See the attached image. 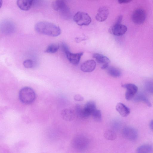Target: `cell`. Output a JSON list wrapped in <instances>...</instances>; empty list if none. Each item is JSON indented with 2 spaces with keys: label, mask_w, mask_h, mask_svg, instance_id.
Instances as JSON below:
<instances>
[{
  "label": "cell",
  "mask_w": 153,
  "mask_h": 153,
  "mask_svg": "<svg viewBox=\"0 0 153 153\" xmlns=\"http://www.w3.org/2000/svg\"><path fill=\"white\" fill-rule=\"evenodd\" d=\"M72 144L74 147L76 149L83 150L88 146V141L87 138L84 136H77L74 139Z\"/></svg>",
  "instance_id": "ba28073f"
},
{
  "label": "cell",
  "mask_w": 153,
  "mask_h": 153,
  "mask_svg": "<svg viewBox=\"0 0 153 153\" xmlns=\"http://www.w3.org/2000/svg\"><path fill=\"white\" fill-rule=\"evenodd\" d=\"M74 99L76 101H83L84 98L80 95L79 94H76L74 96Z\"/></svg>",
  "instance_id": "4316f807"
},
{
  "label": "cell",
  "mask_w": 153,
  "mask_h": 153,
  "mask_svg": "<svg viewBox=\"0 0 153 153\" xmlns=\"http://www.w3.org/2000/svg\"><path fill=\"white\" fill-rule=\"evenodd\" d=\"M84 108L90 112L91 114L92 112L97 109L96 103L93 101H90L87 102Z\"/></svg>",
  "instance_id": "7402d4cb"
},
{
  "label": "cell",
  "mask_w": 153,
  "mask_h": 153,
  "mask_svg": "<svg viewBox=\"0 0 153 153\" xmlns=\"http://www.w3.org/2000/svg\"><path fill=\"white\" fill-rule=\"evenodd\" d=\"M122 19V16H119L117 20L115 23L116 24H121Z\"/></svg>",
  "instance_id": "f546056e"
},
{
  "label": "cell",
  "mask_w": 153,
  "mask_h": 153,
  "mask_svg": "<svg viewBox=\"0 0 153 153\" xmlns=\"http://www.w3.org/2000/svg\"><path fill=\"white\" fill-rule=\"evenodd\" d=\"M59 48L58 45L52 43L50 45L46 48L45 52L48 53H54L56 52Z\"/></svg>",
  "instance_id": "603a6c76"
},
{
  "label": "cell",
  "mask_w": 153,
  "mask_h": 153,
  "mask_svg": "<svg viewBox=\"0 0 153 153\" xmlns=\"http://www.w3.org/2000/svg\"><path fill=\"white\" fill-rule=\"evenodd\" d=\"M24 66L26 68H32L33 66V61L30 59H27L24 61L23 62Z\"/></svg>",
  "instance_id": "484cf974"
},
{
  "label": "cell",
  "mask_w": 153,
  "mask_h": 153,
  "mask_svg": "<svg viewBox=\"0 0 153 153\" xmlns=\"http://www.w3.org/2000/svg\"><path fill=\"white\" fill-rule=\"evenodd\" d=\"M145 87L146 90L148 91L153 94V84L152 82H146Z\"/></svg>",
  "instance_id": "d4e9b609"
},
{
  "label": "cell",
  "mask_w": 153,
  "mask_h": 153,
  "mask_svg": "<svg viewBox=\"0 0 153 153\" xmlns=\"http://www.w3.org/2000/svg\"><path fill=\"white\" fill-rule=\"evenodd\" d=\"M93 57L99 63L102 64H109L110 61L108 58L101 54L95 53L93 54Z\"/></svg>",
  "instance_id": "e0dca14e"
},
{
  "label": "cell",
  "mask_w": 153,
  "mask_h": 153,
  "mask_svg": "<svg viewBox=\"0 0 153 153\" xmlns=\"http://www.w3.org/2000/svg\"><path fill=\"white\" fill-rule=\"evenodd\" d=\"M104 138L108 140H115L117 137L116 133L113 131L110 130H107L104 133Z\"/></svg>",
  "instance_id": "44dd1931"
},
{
  "label": "cell",
  "mask_w": 153,
  "mask_h": 153,
  "mask_svg": "<svg viewBox=\"0 0 153 153\" xmlns=\"http://www.w3.org/2000/svg\"><path fill=\"white\" fill-rule=\"evenodd\" d=\"M131 18L133 22L134 23L137 25L142 24L146 19V13L142 9H137L133 13Z\"/></svg>",
  "instance_id": "5b68a950"
},
{
  "label": "cell",
  "mask_w": 153,
  "mask_h": 153,
  "mask_svg": "<svg viewBox=\"0 0 153 153\" xmlns=\"http://www.w3.org/2000/svg\"><path fill=\"white\" fill-rule=\"evenodd\" d=\"M73 20L79 26H87L91 22V19L89 15L85 12H78L74 16Z\"/></svg>",
  "instance_id": "3957f363"
},
{
  "label": "cell",
  "mask_w": 153,
  "mask_h": 153,
  "mask_svg": "<svg viewBox=\"0 0 153 153\" xmlns=\"http://www.w3.org/2000/svg\"><path fill=\"white\" fill-rule=\"evenodd\" d=\"M35 29L39 33L53 37L59 36L61 32L60 28L56 25L44 21L37 23L35 26Z\"/></svg>",
  "instance_id": "6da1fadb"
},
{
  "label": "cell",
  "mask_w": 153,
  "mask_h": 153,
  "mask_svg": "<svg viewBox=\"0 0 153 153\" xmlns=\"http://www.w3.org/2000/svg\"><path fill=\"white\" fill-rule=\"evenodd\" d=\"M52 7L54 10L59 11L63 16H65L70 13L68 8L63 0H55L52 4Z\"/></svg>",
  "instance_id": "277c9868"
},
{
  "label": "cell",
  "mask_w": 153,
  "mask_h": 153,
  "mask_svg": "<svg viewBox=\"0 0 153 153\" xmlns=\"http://www.w3.org/2000/svg\"><path fill=\"white\" fill-rule=\"evenodd\" d=\"M120 4L127 3L131 1L132 0H117Z\"/></svg>",
  "instance_id": "f1b7e54d"
},
{
  "label": "cell",
  "mask_w": 153,
  "mask_h": 153,
  "mask_svg": "<svg viewBox=\"0 0 153 153\" xmlns=\"http://www.w3.org/2000/svg\"><path fill=\"white\" fill-rule=\"evenodd\" d=\"M15 26L14 24L9 20H5L0 25V30L1 32L5 34L9 35L13 33L15 30Z\"/></svg>",
  "instance_id": "52a82bcc"
},
{
  "label": "cell",
  "mask_w": 153,
  "mask_h": 153,
  "mask_svg": "<svg viewBox=\"0 0 153 153\" xmlns=\"http://www.w3.org/2000/svg\"><path fill=\"white\" fill-rule=\"evenodd\" d=\"M123 134L125 138L131 141L136 140L138 136V132L135 128L131 127H126L123 128Z\"/></svg>",
  "instance_id": "30bf717a"
},
{
  "label": "cell",
  "mask_w": 153,
  "mask_h": 153,
  "mask_svg": "<svg viewBox=\"0 0 153 153\" xmlns=\"http://www.w3.org/2000/svg\"><path fill=\"white\" fill-rule=\"evenodd\" d=\"M61 47L62 50L64 52L69 50L68 45L64 43H63L62 44Z\"/></svg>",
  "instance_id": "83f0119b"
},
{
  "label": "cell",
  "mask_w": 153,
  "mask_h": 153,
  "mask_svg": "<svg viewBox=\"0 0 153 153\" xmlns=\"http://www.w3.org/2000/svg\"><path fill=\"white\" fill-rule=\"evenodd\" d=\"M106 69L108 73L113 77H118L121 75L120 71L115 67L109 66Z\"/></svg>",
  "instance_id": "ffe728a7"
},
{
  "label": "cell",
  "mask_w": 153,
  "mask_h": 153,
  "mask_svg": "<svg viewBox=\"0 0 153 153\" xmlns=\"http://www.w3.org/2000/svg\"><path fill=\"white\" fill-rule=\"evenodd\" d=\"M149 127L150 128L153 130V120H152L150 123Z\"/></svg>",
  "instance_id": "4dcf8cb0"
},
{
  "label": "cell",
  "mask_w": 153,
  "mask_h": 153,
  "mask_svg": "<svg viewBox=\"0 0 153 153\" xmlns=\"http://www.w3.org/2000/svg\"><path fill=\"white\" fill-rule=\"evenodd\" d=\"M93 119L97 122H100L102 119V114L100 110L96 109L92 113Z\"/></svg>",
  "instance_id": "cb8c5ba5"
},
{
  "label": "cell",
  "mask_w": 153,
  "mask_h": 153,
  "mask_svg": "<svg viewBox=\"0 0 153 153\" xmlns=\"http://www.w3.org/2000/svg\"><path fill=\"white\" fill-rule=\"evenodd\" d=\"M127 27L121 24L115 23L109 29V33L115 36H120L124 34L127 31Z\"/></svg>",
  "instance_id": "9c48e42d"
},
{
  "label": "cell",
  "mask_w": 153,
  "mask_h": 153,
  "mask_svg": "<svg viewBox=\"0 0 153 153\" xmlns=\"http://www.w3.org/2000/svg\"><path fill=\"white\" fill-rule=\"evenodd\" d=\"M109 13L108 9L107 7H100L96 15V19L99 22H103L107 18Z\"/></svg>",
  "instance_id": "4fadbf2b"
},
{
  "label": "cell",
  "mask_w": 153,
  "mask_h": 153,
  "mask_svg": "<svg viewBox=\"0 0 153 153\" xmlns=\"http://www.w3.org/2000/svg\"><path fill=\"white\" fill-rule=\"evenodd\" d=\"M96 65V62L94 60H88L82 63L80 66L81 71L85 72H91L95 69Z\"/></svg>",
  "instance_id": "7c38bea8"
},
{
  "label": "cell",
  "mask_w": 153,
  "mask_h": 153,
  "mask_svg": "<svg viewBox=\"0 0 153 153\" xmlns=\"http://www.w3.org/2000/svg\"><path fill=\"white\" fill-rule=\"evenodd\" d=\"M66 56L69 61L72 64L76 65L79 62L83 54V53L80 52L74 53L71 52L69 50L65 52Z\"/></svg>",
  "instance_id": "8fae6325"
},
{
  "label": "cell",
  "mask_w": 153,
  "mask_h": 153,
  "mask_svg": "<svg viewBox=\"0 0 153 153\" xmlns=\"http://www.w3.org/2000/svg\"><path fill=\"white\" fill-rule=\"evenodd\" d=\"M122 86L126 89L125 96L126 99L127 100H131L138 91L137 87L133 84H126L122 85Z\"/></svg>",
  "instance_id": "8992f818"
},
{
  "label": "cell",
  "mask_w": 153,
  "mask_h": 153,
  "mask_svg": "<svg viewBox=\"0 0 153 153\" xmlns=\"http://www.w3.org/2000/svg\"><path fill=\"white\" fill-rule=\"evenodd\" d=\"M153 151V146L149 144H145L138 147L136 149L137 153H150Z\"/></svg>",
  "instance_id": "ac0fdd59"
},
{
  "label": "cell",
  "mask_w": 153,
  "mask_h": 153,
  "mask_svg": "<svg viewBox=\"0 0 153 153\" xmlns=\"http://www.w3.org/2000/svg\"><path fill=\"white\" fill-rule=\"evenodd\" d=\"M116 109L120 115L122 117H125L130 114V109L122 103H119L117 104Z\"/></svg>",
  "instance_id": "2e32d148"
},
{
  "label": "cell",
  "mask_w": 153,
  "mask_h": 153,
  "mask_svg": "<svg viewBox=\"0 0 153 153\" xmlns=\"http://www.w3.org/2000/svg\"><path fill=\"white\" fill-rule=\"evenodd\" d=\"M33 1V0H17V4L21 10L27 11L30 9Z\"/></svg>",
  "instance_id": "9a60e30c"
},
{
  "label": "cell",
  "mask_w": 153,
  "mask_h": 153,
  "mask_svg": "<svg viewBox=\"0 0 153 153\" xmlns=\"http://www.w3.org/2000/svg\"><path fill=\"white\" fill-rule=\"evenodd\" d=\"M134 100L136 102H142L145 103L147 105L151 107L152 104L148 98L144 94H140L137 95L134 97Z\"/></svg>",
  "instance_id": "d6986e66"
},
{
  "label": "cell",
  "mask_w": 153,
  "mask_h": 153,
  "mask_svg": "<svg viewBox=\"0 0 153 153\" xmlns=\"http://www.w3.org/2000/svg\"><path fill=\"white\" fill-rule=\"evenodd\" d=\"M75 112L73 110L69 108H65L61 112L62 119L66 121L73 120L75 117Z\"/></svg>",
  "instance_id": "5bb4252c"
},
{
  "label": "cell",
  "mask_w": 153,
  "mask_h": 153,
  "mask_svg": "<svg viewBox=\"0 0 153 153\" xmlns=\"http://www.w3.org/2000/svg\"><path fill=\"white\" fill-rule=\"evenodd\" d=\"M19 97L20 101L22 103L27 104L32 103L36 98V94L34 91L29 87H24L19 91Z\"/></svg>",
  "instance_id": "7a4b0ae2"
}]
</instances>
